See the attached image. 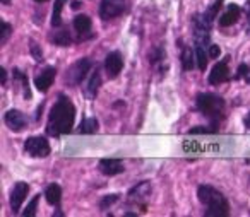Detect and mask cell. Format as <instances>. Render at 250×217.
<instances>
[{
	"instance_id": "cell-31",
	"label": "cell",
	"mask_w": 250,
	"mask_h": 217,
	"mask_svg": "<svg viewBox=\"0 0 250 217\" xmlns=\"http://www.w3.org/2000/svg\"><path fill=\"white\" fill-rule=\"evenodd\" d=\"M209 57H211V59H218L219 57V46H216V45L209 46Z\"/></svg>"
},
{
	"instance_id": "cell-23",
	"label": "cell",
	"mask_w": 250,
	"mask_h": 217,
	"mask_svg": "<svg viewBox=\"0 0 250 217\" xmlns=\"http://www.w3.org/2000/svg\"><path fill=\"white\" fill-rule=\"evenodd\" d=\"M195 59H197V65L199 69L204 72L206 67H208V55L204 52V46L202 45H195Z\"/></svg>"
},
{
	"instance_id": "cell-26",
	"label": "cell",
	"mask_w": 250,
	"mask_h": 217,
	"mask_svg": "<svg viewBox=\"0 0 250 217\" xmlns=\"http://www.w3.org/2000/svg\"><path fill=\"white\" fill-rule=\"evenodd\" d=\"M118 200V195L117 193H113V195H106V197H103V200L100 202V209L101 210H106L108 207H111L115 202Z\"/></svg>"
},
{
	"instance_id": "cell-6",
	"label": "cell",
	"mask_w": 250,
	"mask_h": 217,
	"mask_svg": "<svg viewBox=\"0 0 250 217\" xmlns=\"http://www.w3.org/2000/svg\"><path fill=\"white\" fill-rule=\"evenodd\" d=\"M24 149L31 158H46L50 154V144L45 137H29L24 142Z\"/></svg>"
},
{
	"instance_id": "cell-32",
	"label": "cell",
	"mask_w": 250,
	"mask_h": 217,
	"mask_svg": "<svg viewBox=\"0 0 250 217\" xmlns=\"http://www.w3.org/2000/svg\"><path fill=\"white\" fill-rule=\"evenodd\" d=\"M245 28H247V33L250 35V9H249V12H247V26Z\"/></svg>"
},
{
	"instance_id": "cell-7",
	"label": "cell",
	"mask_w": 250,
	"mask_h": 217,
	"mask_svg": "<svg viewBox=\"0 0 250 217\" xmlns=\"http://www.w3.org/2000/svg\"><path fill=\"white\" fill-rule=\"evenodd\" d=\"M28 192H29L28 183L19 181L14 185V188H12V192H11V207H12V212L14 214L19 212L22 202H24V198L28 197Z\"/></svg>"
},
{
	"instance_id": "cell-2",
	"label": "cell",
	"mask_w": 250,
	"mask_h": 217,
	"mask_svg": "<svg viewBox=\"0 0 250 217\" xmlns=\"http://www.w3.org/2000/svg\"><path fill=\"white\" fill-rule=\"evenodd\" d=\"M197 197L201 200V203L206 205L204 216L208 217H226L229 214V205L228 200L225 198L221 192H218L216 188L209 185H201L197 190Z\"/></svg>"
},
{
	"instance_id": "cell-29",
	"label": "cell",
	"mask_w": 250,
	"mask_h": 217,
	"mask_svg": "<svg viewBox=\"0 0 250 217\" xmlns=\"http://www.w3.org/2000/svg\"><path fill=\"white\" fill-rule=\"evenodd\" d=\"M29 48H31V53H33V57H35L36 62L42 63V62H43V53H42V48H40V46L36 45L35 41H31V46H29Z\"/></svg>"
},
{
	"instance_id": "cell-15",
	"label": "cell",
	"mask_w": 250,
	"mask_h": 217,
	"mask_svg": "<svg viewBox=\"0 0 250 217\" xmlns=\"http://www.w3.org/2000/svg\"><path fill=\"white\" fill-rule=\"evenodd\" d=\"M91 26H93V22H91L89 16L81 14V16H77V18L74 19V29L79 33L81 38H83V35H86V33L91 31Z\"/></svg>"
},
{
	"instance_id": "cell-10",
	"label": "cell",
	"mask_w": 250,
	"mask_h": 217,
	"mask_svg": "<svg viewBox=\"0 0 250 217\" xmlns=\"http://www.w3.org/2000/svg\"><path fill=\"white\" fill-rule=\"evenodd\" d=\"M104 69H106L108 76L113 79V77H117L118 74L122 72V69H124V60H122V55L118 52H111L106 55V59H104Z\"/></svg>"
},
{
	"instance_id": "cell-18",
	"label": "cell",
	"mask_w": 250,
	"mask_h": 217,
	"mask_svg": "<svg viewBox=\"0 0 250 217\" xmlns=\"http://www.w3.org/2000/svg\"><path fill=\"white\" fill-rule=\"evenodd\" d=\"M98 127H100V123H98L96 118H86V120L81 121L79 125V134H96L98 132Z\"/></svg>"
},
{
	"instance_id": "cell-1",
	"label": "cell",
	"mask_w": 250,
	"mask_h": 217,
	"mask_svg": "<svg viewBox=\"0 0 250 217\" xmlns=\"http://www.w3.org/2000/svg\"><path fill=\"white\" fill-rule=\"evenodd\" d=\"M74 120H76V108L70 103L69 98L63 94L59 96V101L55 106L52 108L48 117V125H46V132L52 137H59L62 134H69L74 127Z\"/></svg>"
},
{
	"instance_id": "cell-11",
	"label": "cell",
	"mask_w": 250,
	"mask_h": 217,
	"mask_svg": "<svg viewBox=\"0 0 250 217\" xmlns=\"http://www.w3.org/2000/svg\"><path fill=\"white\" fill-rule=\"evenodd\" d=\"M55 74L57 70L53 69V67H46L45 70H43L42 74H40L38 77L35 79V86L38 87L40 93H46V91L52 87L53 80H55Z\"/></svg>"
},
{
	"instance_id": "cell-17",
	"label": "cell",
	"mask_w": 250,
	"mask_h": 217,
	"mask_svg": "<svg viewBox=\"0 0 250 217\" xmlns=\"http://www.w3.org/2000/svg\"><path fill=\"white\" fill-rule=\"evenodd\" d=\"M101 86V76H100V69L96 67L94 74L91 76V80L87 82V87H86V96L87 98H94L98 94V89Z\"/></svg>"
},
{
	"instance_id": "cell-19",
	"label": "cell",
	"mask_w": 250,
	"mask_h": 217,
	"mask_svg": "<svg viewBox=\"0 0 250 217\" xmlns=\"http://www.w3.org/2000/svg\"><path fill=\"white\" fill-rule=\"evenodd\" d=\"M67 0H55V5H53V12H52V26L53 28H59L62 24V9L63 4Z\"/></svg>"
},
{
	"instance_id": "cell-22",
	"label": "cell",
	"mask_w": 250,
	"mask_h": 217,
	"mask_svg": "<svg viewBox=\"0 0 250 217\" xmlns=\"http://www.w3.org/2000/svg\"><path fill=\"white\" fill-rule=\"evenodd\" d=\"M182 65H184V70H192V67H194V55H192L190 46H184V52H182Z\"/></svg>"
},
{
	"instance_id": "cell-33",
	"label": "cell",
	"mask_w": 250,
	"mask_h": 217,
	"mask_svg": "<svg viewBox=\"0 0 250 217\" xmlns=\"http://www.w3.org/2000/svg\"><path fill=\"white\" fill-rule=\"evenodd\" d=\"M0 74H2V84H5V80H7V74H5V69H4V67L0 69Z\"/></svg>"
},
{
	"instance_id": "cell-30",
	"label": "cell",
	"mask_w": 250,
	"mask_h": 217,
	"mask_svg": "<svg viewBox=\"0 0 250 217\" xmlns=\"http://www.w3.org/2000/svg\"><path fill=\"white\" fill-rule=\"evenodd\" d=\"M11 31H12L11 24H9V22H2V38H0V43H2V45L7 41V38L11 36Z\"/></svg>"
},
{
	"instance_id": "cell-28",
	"label": "cell",
	"mask_w": 250,
	"mask_h": 217,
	"mask_svg": "<svg viewBox=\"0 0 250 217\" xmlns=\"http://www.w3.org/2000/svg\"><path fill=\"white\" fill-rule=\"evenodd\" d=\"M212 127H194L188 130V134L190 135H204V134H216V130H211Z\"/></svg>"
},
{
	"instance_id": "cell-3",
	"label": "cell",
	"mask_w": 250,
	"mask_h": 217,
	"mask_svg": "<svg viewBox=\"0 0 250 217\" xmlns=\"http://www.w3.org/2000/svg\"><path fill=\"white\" fill-rule=\"evenodd\" d=\"M195 104H197V110L204 117L211 118L214 123L225 117V99L221 96H216L212 93H201L195 98Z\"/></svg>"
},
{
	"instance_id": "cell-37",
	"label": "cell",
	"mask_w": 250,
	"mask_h": 217,
	"mask_svg": "<svg viewBox=\"0 0 250 217\" xmlns=\"http://www.w3.org/2000/svg\"><path fill=\"white\" fill-rule=\"evenodd\" d=\"M36 2H40V4H42V2H46V0H36Z\"/></svg>"
},
{
	"instance_id": "cell-9",
	"label": "cell",
	"mask_w": 250,
	"mask_h": 217,
	"mask_svg": "<svg viewBox=\"0 0 250 217\" xmlns=\"http://www.w3.org/2000/svg\"><path fill=\"white\" fill-rule=\"evenodd\" d=\"M228 77H229V70H228V59H226L212 67L211 74H209V82L212 86H218V84H223L225 80H228Z\"/></svg>"
},
{
	"instance_id": "cell-34",
	"label": "cell",
	"mask_w": 250,
	"mask_h": 217,
	"mask_svg": "<svg viewBox=\"0 0 250 217\" xmlns=\"http://www.w3.org/2000/svg\"><path fill=\"white\" fill-rule=\"evenodd\" d=\"M243 123H245V128H249V130H250V113L247 115V118H245V121H243Z\"/></svg>"
},
{
	"instance_id": "cell-25",
	"label": "cell",
	"mask_w": 250,
	"mask_h": 217,
	"mask_svg": "<svg viewBox=\"0 0 250 217\" xmlns=\"http://www.w3.org/2000/svg\"><path fill=\"white\" fill-rule=\"evenodd\" d=\"M40 197H42V195H36L35 198H33L31 202L28 203V207H26V210H24V212H22L26 217H33V216H35V214H36V207H38Z\"/></svg>"
},
{
	"instance_id": "cell-27",
	"label": "cell",
	"mask_w": 250,
	"mask_h": 217,
	"mask_svg": "<svg viewBox=\"0 0 250 217\" xmlns=\"http://www.w3.org/2000/svg\"><path fill=\"white\" fill-rule=\"evenodd\" d=\"M236 77H238V79H245V82L250 84V67L245 65V63H242V65L238 67Z\"/></svg>"
},
{
	"instance_id": "cell-21",
	"label": "cell",
	"mask_w": 250,
	"mask_h": 217,
	"mask_svg": "<svg viewBox=\"0 0 250 217\" xmlns=\"http://www.w3.org/2000/svg\"><path fill=\"white\" fill-rule=\"evenodd\" d=\"M14 79L21 80V84H22V94H24L26 99H29V98H31V89H29V80H28V77H26L24 74H22L19 69H14Z\"/></svg>"
},
{
	"instance_id": "cell-24",
	"label": "cell",
	"mask_w": 250,
	"mask_h": 217,
	"mask_svg": "<svg viewBox=\"0 0 250 217\" xmlns=\"http://www.w3.org/2000/svg\"><path fill=\"white\" fill-rule=\"evenodd\" d=\"M165 57H167V53H165V50L163 48H154L153 52L149 53V62L151 63H158V62H163L165 60Z\"/></svg>"
},
{
	"instance_id": "cell-5",
	"label": "cell",
	"mask_w": 250,
	"mask_h": 217,
	"mask_svg": "<svg viewBox=\"0 0 250 217\" xmlns=\"http://www.w3.org/2000/svg\"><path fill=\"white\" fill-rule=\"evenodd\" d=\"M125 11V0H101L100 4V18L103 21H110L118 16H122Z\"/></svg>"
},
{
	"instance_id": "cell-20",
	"label": "cell",
	"mask_w": 250,
	"mask_h": 217,
	"mask_svg": "<svg viewBox=\"0 0 250 217\" xmlns=\"http://www.w3.org/2000/svg\"><path fill=\"white\" fill-rule=\"evenodd\" d=\"M52 39L55 45L59 46H69L70 43H72V38H70L69 31H65V29H60V31H55V35L52 36Z\"/></svg>"
},
{
	"instance_id": "cell-35",
	"label": "cell",
	"mask_w": 250,
	"mask_h": 217,
	"mask_svg": "<svg viewBox=\"0 0 250 217\" xmlns=\"http://www.w3.org/2000/svg\"><path fill=\"white\" fill-rule=\"evenodd\" d=\"M81 7V2H72V9H79Z\"/></svg>"
},
{
	"instance_id": "cell-8",
	"label": "cell",
	"mask_w": 250,
	"mask_h": 217,
	"mask_svg": "<svg viewBox=\"0 0 250 217\" xmlns=\"http://www.w3.org/2000/svg\"><path fill=\"white\" fill-rule=\"evenodd\" d=\"M4 121L12 132H21L28 127V118L24 117V113H21L19 110H11L5 113Z\"/></svg>"
},
{
	"instance_id": "cell-16",
	"label": "cell",
	"mask_w": 250,
	"mask_h": 217,
	"mask_svg": "<svg viewBox=\"0 0 250 217\" xmlns=\"http://www.w3.org/2000/svg\"><path fill=\"white\" fill-rule=\"evenodd\" d=\"M45 198L50 205H59L60 198H62V188H60L59 185H55V183H52V185L45 190Z\"/></svg>"
},
{
	"instance_id": "cell-13",
	"label": "cell",
	"mask_w": 250,
	"mask_h": 217,
	"mask_svg": "<svg viewBox=\"0 0 250 217\" xmlns=\"http://www.w3.org/2000/svg\"><path fill=\"white\" fill-rule=\"evenodd\" d=\"M238 19H240V7L236 4H229L226 12L219 18V26L221 28H228V26L235 24Z\"/></svg>"
},
{
	"instance_id": "cell-4",
	"label": "cell",
	"mask_w": 250,
	"mask_h": 217,
	"mask_svg": "<svg viewBox=\"0 0 250 217\" xmlns=\"http://www.w3.org/2000/svg\"><path fill=\"white\" fill-rule=\"evenodd\" d=\"M91 67H93V63H91L89 59L77 60V62L74 63L69 70H67L65 82L69 84V86H79V84L86 79V76H87V72H89Z\"/></svg>"
},
{
	"instance_id": "cell-12",
	"label": "cell",
	"mask_w": 250,
	"mask_h": 217,
	"mask_svg": "<svg viewBox=\"0 0 250 217\" xmlns=\"http://www.w3.org/2000/svg\"><path fill=\"white\" fill-rule=\"evenodd\" d=\"M100 169L103 175L108 176H115V175H120V173L125 171L124 168V162L120 159H101L100 161Z\"/></svg>"
},
{
	"instance_id": "cell-14",
	"label": "cell",
	"mask_w": 250,
	"mask_h": 217,
	"mask_svg": "<svg viewBox=\"0 0 250 217\" xmlns=\"http://www.w3.org/2000/svg\"><path fill=\"white\" fill-rule=\"evenodd\" d=\"M149 193H151L149 183H147V181H143V183H139V185L134 186V188L130 190L129 200H130V202H139V200L146 198V197L149 195Z\"/></svg>"
},
{
	"instance_id": "cell-36",
	"label": "cell",
	"mask_w": 250,
	"mask_h": 217,
	"mask_svg": "<svg viewBox=\"0 0 250 217\" xmlns=\"http://www.w3.org/2000/svg\"><path fill=\"white\" fill-rule=\"evenodd\" d=\"M2 2H4V4H9V2H11V0H2Z\"/></svg>"
}]
</instances>
